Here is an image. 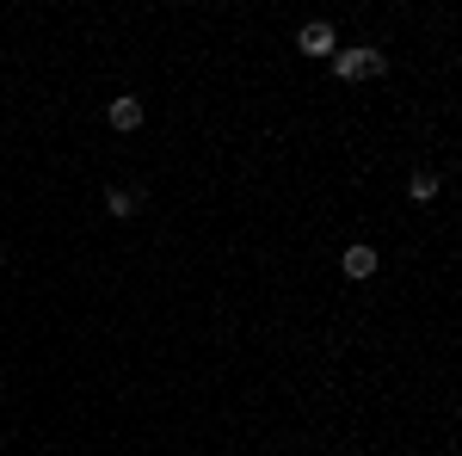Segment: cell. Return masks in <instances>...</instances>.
<instances>
[{"mask_svg":"<svg viewBox=\"0 0 462 456\" xmlns=\"http://www.w3.org/2000/svg\"><path fill=\"white\" fill-rule=\"evenodd\" d=\"M106 210H112V216H136V210H142V192H123V185H117V192H106Z\"/></svg>","mask_w":462,"mask_h":456,"instance_id":"obj_5","label":"cell"},{"mask_svg":"<svg viewBox=\"0 0 462 456\" xmlns=\"http://www.w3.org/2000/svg\"><path fill=\"white\" fill-rule=\"evenodd\" d=\"M407 192H413V204H432V198H438V179H432V173H413Z\"/></svg>","mask_w":462,"mask_h":456,"instance_id":"obj_6","label":"cell"},{"mask_svg":"<svg viewBox=\"0 0 462 456\" xmlns=\"http://www.w3.org/2000/svg\"><path fill=\"white\" fill-rule=\"evenodd\" d=\"M296 50H302V56H340V37H333L327 19H309V25L296 31Z\"/></svg>","mask_w":462,"mask_h":456,"instance_id":"obj_2","label":"cell"},{"mask_svg":"<svg viewBox=\"0 0 462 456\" xmlns=\"http://www.w3.org/2000/svg\"><path fill=\"white\" fill-rule=\"evenodd\" d=\"M112 130H136V123H142V99H112Z\"/></svg>","mask_w":462,"mask_h":456,"instance_id":"obj_4","label":"cell"},{"mask_svg":"<svg viewBox=\"0 0 462 456\" xmlns=\"http://www.w3.org/2000/svg\"><path fill=\"white\" fill-rule=\"evenodd\" d=\"M346 278H376V247H346Z\"/></svg>","mask_w":462,"mask_h":456,"instance_id":"obj_3","label":"cell"},{"mask_svg":"<svg viewBox=\"0 0 462 456\" xmlns=\"http://www.w3.org/2000/svg\"><path fill=\"white\" fill-rule=\"evenodd\" d=\"M0 259H6V247H0Z\"/></svg>","mask_w":462,"mask_h":456,"instance_id":"obj_7","label":"cell"},{"mask_svg":"<svg viewBox=\"0 0 462 456\" xmlns=\"http://www.w3.org/2000/svg\"><path fill=\"white\" fill-rule=\"evenodd\" d=\"M382 62H388V56H382L376 43H357V50H340V56H333L340 81H364V75H382Z\"/></svg>","mask_w":462,"mask_h":456,"instance_id":"obj_1","label":"cell"}]
</instances>
